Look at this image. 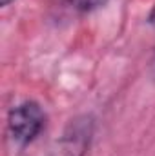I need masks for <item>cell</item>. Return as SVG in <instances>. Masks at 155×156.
Listing matches in <instances>:
<instances>
[{"instance_id": "cell-1", "label": "cell", "mask_w": 155, "mask_h": 156, "mask_svg": "<svg viewBox=\"0 0 155 156\" xmlns=\"http://www.w3.org/2000/svg\"><path fill=\"white\" fill-rule=\"evenodd\" d=\"M46 127V113L37 102H22L7 113V133L13 144L24 147L35 142Z\"/></svg>"}, {"instance_id": "cell-5", "label": "cell", "mask_w": 155, "mask_h": 156, "mask_svg": "<svg viewBox=\"0 0 155 156\" xmlns=\"http://www.w3.org/2000/svg\"><path fill=\"white\" fill-rule=\"evenodd\" d=\"M0 2H2V5H4V7H6V5H9V4H11V2H13V0H0Z\"/></svg>"}, {"instance_id": "cell-3", "label": "cell", "mask_w": 155, "mask_h": 156, "mask_svg": "<svg viewBox=\"0 0 155 156\" xmlns=\"http://www.w3.org/2000/svg\"><path fill=\"white\" fill-rule=\"evenodd\" d=\"M110 0H66V4L70 7H73L78 13H91L97 11L100 7H104Z\"/></svg>"}, {"instance_id": "cell-2", "label": "cell", "mask_w": 155, "mask_h": 156, "mask_svg": "<svg viewBox=\"0 0 155 156\" xmlns=\"http://www.w3.org/2000/svg\"><path fill=\"white\" fill-rule=\"evenodd\" d=\"M95 131V120L89 115H82L71 120L59 140L47 149L44 156H88Z\"/></svg>"}, {"instance_id": "cell-4", "label": "cell", "mask_w": 155, "mask_h": 156, "mask_svg": "<svg viewBox=\"0 0 155 156\" xmlns=\"http://www.w3.org/2000/svg\"><path fill=\"white\" fill-rule=\"evenodd\" d=\"M148 22H150V26L155 29V4H153V7H152V11H150V15H148Z\"/></svg>"}]
</instances>
